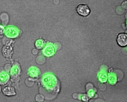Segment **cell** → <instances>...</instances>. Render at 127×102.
<instances>
[{"label":"cell","instance_id":"6","mask_svg":"<svg viewBox=\"0 0 127 102\" xmlns=\"http://www.w3.org/2000/svg\"><path fill=\"white\" fill-rule=\"evenodd\" d=\"M18 72V68H17V67L16 66H13L11 69L10 73L12 75L14 76V75L17 74Z\"/></svg>","mask_w":127,"mask_h":102},{"label":"cell","instance_id":"3","mask_svg":"<svg viewBox=\"0 0 127 102\" xmlns=\"http://www.w3.org/2000/svg\"><path fill=\"white\" fill-rule=\"evenodd\" d=\"M118 43L121 46H125L127 44V35L125 33H120L117 36Z\"/></svg>","mask_w":127,"mask_h":102},{"label":"cell","instance_id":"4","mask_svg":"<svg viewBox=\"0 0 127 102\" xmlns=\"http://www.w3.org/2000/svg\"><path fill=\"white\" fill-rule=\"evenodd\" d=\"M9 75L7 72H1L0 73V83L4 84L7 82L9 79Z\"/></svg>","mask_w":127,"mask_h":102},{"label":"cell","instance_id":"5","mask_svg":"<svg viewBox=\"0 0 127 102\" xmlns=\"http://www.w3.org/2000/svg\"><path fill=\"white\" fill-rule=\"evenodd\" d=\"M2 91L6 95H13L15 94L14 89L11 87H6L3 89Z\"/></svg>","mask_w":127,"mask_h":102},{"label":"cell","instance_id":"1","mask_svg":"<svg viewBox=\"0 0 127 102\" xmlns=\"http://www.w3.org/2000/svg\"><path fill=\"white\" fill-rule=\"evenodd\" d=\"M76 11L79 15L83 16L88 15L90 12L89 7L84 4H79L76 8Z\"/></svg>","mask_w":127,"mask_h":102},{"label":"cell","instance_id":"2","mask_svg":"<svg viewBox=\"0 0 127 102\" xmlns=\"http://www.w3.org/2000/svg\"><path fill=\"white\" fill-rule=\"evenodd\" d=\"M5 35L8 37H15L18 34L17 29L13 27H8L4 31Z\"/></svg>","mask_w":127,"mask_h":102},{"label":"cell","instance_id":"7","mask_svg":"<svg viewBox=\"0 0 127 102\" xmlns=\"http://www.w3.org/2000/svg\"><path fill=\"white\" fill-rule=\"evenodd\" d=\"M4 31V28L2 26L0 25V34H1Z\"/></svg>","mask_w":127,"mask_h":102}]
</instances>
